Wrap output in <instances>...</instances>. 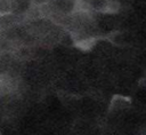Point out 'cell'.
<instances>
[{"label": "cell", "mask_w": 146, "mask_h": 135, "mask_svg": "<svg viewBox=\"0 0 146 135\" xmlns=\"http://www.w3.org/2000/svg\"><path fill=\"white\" fill-rule=\"evenodd\" d=\"M95 43H96V39L94 37H87L75 41V46L81 50H89L95 46Z\"/></svg>", "instance_id": "cell-1"}, {"label": "cell", "mask_w": 146, "mask_h": 135, "mask_svg": "<svg viewBox=\"0 0 146 135\" xmlns=\"http://www.w3.org/2000/svg\"><path fill=\"white\" fill-rule=\"evenodd\" d=\"M10 10V0H0V15H6Z\"/></svg>", "instance_id": "cell-2"}, {"label": "cell", "mask_w": 146, "mask_h": 135, "mask_svg": "<svg viewBox=\"0 0 146 135\" xmlns=\"http://www.w3.org/2000/svg\"><path fill=\"white\" fill-rule=\"evenodd\" d=\"M0 135H2V134H1V130H0Z\"/></svg>", "instance_id": "cell-3"}]
</instances>
